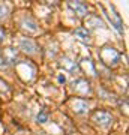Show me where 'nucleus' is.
<instances>
[{
    "mask_svg": "<svg viewBox=\"0 0 129 135\" xmlns=\"http://www.w3.org/2000/svg\"><path fill=\"white\" fill-rule=\"evenodd\" d=\"M101 59H102V62L105 63V65H108V66H116V65L120 62V54L117 53L114 48L105 47V48L101 51Z\"/></svg>",
    "mask_w": 129,
    "mask_h": 135,
    "instance_id": "nucleus-1",
    "label": "nucleus"
},
{
    "mask_svg": "<svg viewBox=\"0 0 129 135\" xmlns=\"http://www.w3.org/2000/svg\"><path fill=\"white\" fill-rule=\"evenodd\" d=\"M95 122L98 125H101L102 128H110L113 125V116L107 111H96L95 116H93Z\"/></svg>",
    "mask_w": 129,
    "mask_h": 135,
    "instance_id": "nucleus-2",
    "label": "nucleus"
},
{
    "mask_svg": "<svg viewBox=\"0 0 129 135\" xmlns=\"http://www.w3.org/2000/svg\"><path fill=\"white\" fill-rule=\"evenodd\" d=\"M107 15H108V18H110V21H111V26H114V29L117 30L120 35H123V32H125L123 23H122V20H120L119 14L114 11V8H113V6H111V14H107Z\"/></svg>",
    "mask_w": 129,
    "mask_h": 135,
    "instance_id": "nucleus-3",
    "label": "nucleus"
},
{
    "mask_svg": "<svg viewBox=\"0 0 129 135\" xmlns=\"http://www.w3.org/2000/svg\"><path fill=\"white\" fill-rule=\"evenodd\" d=\"M68 6H69V8H71L78 17H84V15H87V11H89V8H87V5L84 3V2H69Z\"/></svg>",
    "mask_w": 129,
    "mask_h": 135,
    "instance_id": "nucleus-4",
    "label": "nucleus"
},
{
    "mask_svg": "<svg viewBox=\"0 0 129 135\" xmlns=\"http://www.w3.org/2000/svg\"><path fill=\"white\" fill-rule=\"evenodd\" d=\"M20 48L23 50V51H26L27 54H33V53H36L38 47H36V44H35L32 39L21 38V39H20Z\"/></svg>",
    "mask_w": 129,
    "mask_h": 135,
    "instance_id": "nucleus-5",
    "label": "nucleus"
},
{
    "mask_svg": "<svg viewBox=\"0 0 129 135\" xmlns=\"http://www.w3.org/2000/svg\"><path fill=\"white\" fill-rule=\"evenodd\" d=\"M60 65H62L66 71H69V72L75 74V72H80V65L77 62H74V60H71L69 57H63L62 62H60Z\"/></svg>",
    "mask_w": 129,
    "mask_h": 135,
    "instance_id": "nucleus-6",
    "label": "nucleus"
},
{
    "mask_svg": "<svg viewBox=\"0 0 129 135\" xmlns=\"http://www.w3.org/2000/svg\"><path fill=\"white\" fill-rule=\"evenodd\" d=\"M72 87L75 92H80L81 95H86V93L90 92V87H89V83L86 80H77V81L72 83Z\"/></svg>",
    "mask_w": 129,
    "mask_h": 135,
    "instance_id": "nucleus-7",
    "label": "nucleus"
},
{
    "mask_svg": "<svg viewBox=\"0 0 129 135\" xmlns=\"http://www.w3.org/2000/svg\"><path fill=\"white\" fill-rule=\"evenodd\" d=\"M0 57L3 59V60H6V62L9 63H14L17 59H18V51L17 50H14V48H6L3 53H2V56Z\"/></svg>",
    "mask_w": 129,
    "mask_h": 135,
    "instance_id": "nucleus-8",
    "label": "nucleus"
},
{
    "mask_svg": "<svg viewBox=\"0 0 129 135\" xmlns=\"http://www.w3.org/2000/svg\"><path fill=\"white\" fill-rule=\"evenodd\" d=\"M74 35H75L78 39H81L83 42H87L90 44V33H89V30L86 27H78V29L74 30Z\"/></svg>",
    "mask_w": 129,
    "mask_h": 135,
    "instance_id": "nucleus-9",
    "label": "nucleus"
},
{
    "mask_svg": "<svg viewBox=\"0 0 129 135\" xmlns=\"http://www.w3.org/2000/svg\"><path fill=\"white\" fill-rule=\"evenodd\" d=\"M72 108H74V111L78 113V114H84V113L89 111V104H87L86 101H83V99H78V101L74 102Z\"/></svg>",
    "mask_w": 129,
    "mask_h": 135,
    "instance_id": "nucleus-10",
    "label": "nucleus"
},
{
    "mask_svg": "<svg viewBox=\"0 0 129 135\" xmlns=\"http://www.w3.org/2000/svg\"><path fill=\"white\" fill-rule=\"evenodd\" d=\"M21 24H23V27L32 30V32H38V24H36V21L32 17H24L23 21H21Z\"/></svg>",
    "mask_w": 129,
    "mask_h": 135,
    "instance_id": "nucleus-11",
    "label": "nucleus"
},
{
    "mask_svg": "<svg viewBox=\"0 0 129 135\" xmlns=\"http://www.w3.org/2000/svg\"><path fill=\"white\" fill-rule=\"evenodd\" d=\"M36 120H38V123H47L48 122V113L45 110L39 111V114L36 116Z\"/></svg>",
    "mask_w": 129,
    "mask_h": 135,
    "instance_id": "nucleus-12",
    "label": "nucleus"
},
{
    "mask_svg": "<svg viewBox=\"0 0 129 135\" xmlns=\"http://www.w3.org/2000/svg\"><path fill=\"white\" fill-rule=\"evenodd\" d=\"M89 26H92V27H104V23H102V20H99V17H93V18L89 20Z\"/></svg>",
    "mask_w": 129,
    "mask_h": 135,
    "instance_id": "nucleus-13",
    "label": "nucleus"
},
{
    "mask_svg": "<svg viewBox=\"0 0 129 135\" xmlns=\"http://www.w3.org/2000/svg\"><path fill=\"white\" fill-rule=\"evenodd\" d=\"M8 12H9V9H8V6H5V5H0V20H5L6 17H8Z\"/></svg>",
    "mask_w": 129,
    "mask_h": 135,
    "instance_id": "nucleus-14",
    "label": "nucleus"
},
{
    "mask_svg": "<svg viewBox=\"0 0 129 135\" xmlns=\"http://www.w3.org/2000/svg\"><path fill=\"white\" fill-rule=\"evenodd\" d=\"M5 36H6V32L3 30V27H0V41H3Z\"/></svg>",
    "mask_w": 129,
    "mask_h": 135,
    "instance_id": "nucleus-15",
    "label": "nucleus"
},
{
    "mask_svg": "<svg viewBox=\"0 0 129 135\" xmlns=\"http://www.w3.org/2000/svg\"><path fill=\"white\" fill-rule=\"evenodd\" d=\"M59 81H60V83H65V81H66V78L63 77V75H60V77H59Z\"/></svg>",
    "mask_w": 129,
    "mask_h": 135,
    "instance_id": "nucleus-16",
    "label": "nucleus"
}]
</instances>
